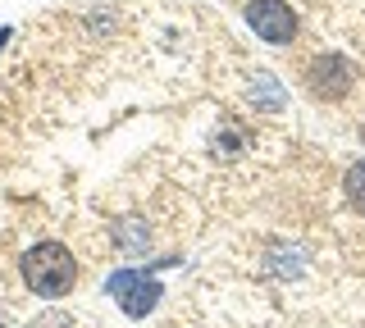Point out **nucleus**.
I'll return each mask as SVG.
<instances>
[{
  "instance_id": "nucleus-3",
  "label": "nucleus",
  "mask_w": 365,
  "mask_h": 328,
  "mask_svg": "<svg viewBox=\"0 0 365 328\" xmlns=\"http://www.w3.org/2000/svg\"><path fill=\"white\" fill-rule=\"evenodd\" d=\"M247 28L256 32L260 41H269V46H288L297 37V14H292V5H283V0H251L247 5Z\"/></svg>"
},
{
  "instance_id": "nucleus-4",
  "label": "nucleus",
  "mask_w": 365,
  "mask_h": 328,
  "mask_svg": "<svg viewBox=\"0 0 365 328\" xmlns=\"http://www.w3.org/2000/svg\"><path fill=\"white\" fill-rule=\"evenodd\" d=\"M351 64L342 60V55H319V60L311 64V92L315 96H342L351 87Z\"/></svg>"
},
{
  "instance_id": "nucleus-6",
  "label": "nucleus",
  "mask_w": 365,
  "mask_h": 328,
  "mask_svg": "<svg viewBox=\"0 0 365 328\" xmlns=\"http://www.w3.org/2000/svg\"><path fill=\"white\" fill-rule=\"evenodd\" d=\"M256 87H260V92H251V100H256L260 110H283V105H288V96L279 92V83H274L269 73H256Z\"/></svg>"
},
{
  "instance_id": "nucleus-1",
  "label": "nucleus",
  "mask_w": 365,
  "mask_h": 328,
  "mask_svg": "<svg viewBox=\"0 0 365 328\" xmlns=\"http://www.w3.org/2000/svg\"><path fill=\"white\" fill-rule=\"evenodd\" d=\"M19 274H23V282H28L37 297L60 301V297L73 292V282H78V260H73V251H68L64 242H37V246L23 251Z\"/></svg>"
},
{
  "instance_id": "nucleus-5",
  "label": "nucleus",
  "mask_w": 365,
  "mask_h": 328,
  "mask_svg": "<svg viewBox=\"0 0 365 328\" xmlns=\"http://www.w3.org/2000/svg\"><path fill=\"white\" fill-rule=\"evenodd\" d=\"M342 196H347V206L365 214V164H351L347 178H342Z\"/></svg>"
},
{
  "instance_id": "nucleus-2",
  "label": "nucleus",
  "mask_w": 365,
  "mask_h": 328,
  "mask_svg": "<svg viewBox=\"0 0 365 328\" xmlns=\"http://www.w3.org/2000/svg\"><path fill=\"white\" fill-rule=\"evenodd\" d=\"M106 292L119 301V310L128 319H146L160 305V297H165V287H160V278L151 269H119V274L106 278Z\"/></svg>"
}]
</instances>
